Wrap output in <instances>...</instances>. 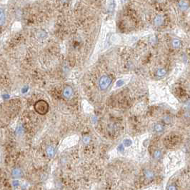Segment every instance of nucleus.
Returning <instances> with one entry per match:
<instances>
[{
    "instance_id": "obj_5",
    "label": "nucleus",
    "mask_w": 190,
    "mask_h": 190,
    "mask_svg": "<svg viewBox=\"0 0 190 190\" xmlns=\"http://www.w3.org/2000/svg\"><path fill=\"white\" fill-rule=\"evenodd\" d=\"M131 78V76H124L122 79H118L114 84V88L117 89V88H120L122 86H123L124 85H125L127 83H128V82L129 81Z\"/></svg>"
},
{
    "instance_id": "obj_10",
    "label": "nucleus",
    "mask_w": 190,
    "mask_h": 190,
    "mask_svg": "<svg viewBox=\"0 0 190 190\" xmlns=\"http://www.w3.org/2000/svg\"><path fill=\"white\" fill-rule=\"evenodd\" d=\"M47 153L49 155V157H52L54 154V148L52 146L49 147L47 148Z\"/></svg>"
},
{
    "instance_id": "obj_13",
    "label": "nucleus",
    "mask_w": 190,
    "mask_h": 190,
    "mask_svg": "<svg viewBox=\"0 0 190 190\" xmlns=\"http://www.w3.org/2000/svg\"><path fill=\"white\" fill-rule=\"evenodd\" d=\"M165 73H166V72H165L164 69H159V70L157 72V74H158L159 76H164V75L165 74Z\"/></svg>"
},
{
    "instance_id": "obj_2",
    "label": "nucleus",
    "mask_w": 190,
    "mask_h": 190,
    "mask_svg": "<svg viewBox=\"0 0 190 190\" xmlns=\"http://www.w3.org/2000/svg\"><path fill=\"white\" fill-rule=\"evenodd\" d=\"M184 164V156L180 151L169 153L164 159L165 173L167 177L171 176Z\"/></svg>"
},
{
    "instance_id": "obj_16",
    "label": "nucleus",
    "mask_w": 190,
    "mask_h": 190,
    "mask_svg": "<svg viewBox=\"0 0 190 190\" xmlns=\"http://www.w3.org/2000/svg\"><path fill=\"white\" fill-rule=\"evenodd\" d=\"M173 44H174L175 47H177V46L179 45V42L178 40H174V41L173 42Z\"/></svg>"
},
{
    "instance_id": "obj_1",
    "label": "nucleus",
    "mask_w": 190,
    "mask_h": 190,
    "mask_svg": "<svg viewBox=\"0 0 190 190\" xmlns=\"http://www.w3.org/2000/svg\"><path fill=\"white\" fill-rule=\"evenodd\" d=\"M150 99L153 102H166L171 106L177 109L178 105L177 99L169 92L168 88L161 83L154 82L149 85Z\"/></svg>"
},
{
    "instance_id": "obj_9",
    "label": "nucleus",
    "mask_w": 190,
    "mask_h": 190,
    "mask_svg": "<svg viewBox=\"0 0 190 190\" xmlns=\"http://www.w3.org/2000/svg\"><path fill=\"white\" fill-rule=\"evenodd\" d=\"M112 42L114 43V44H119L120 43L121 40H122V38L120 36H119L118 34H114L112 37Z\"/></svg>"
},
{
    "instance_id": "obj_11",
    "label": "nucleus",
    "mask_w": 190,
    "mask_h": 190,
    "mask_svg": "<svg viewBox=\"0 0 190 190\" xmlns=\"http://www.w3.org/2000/svg\"><path fill=\"white\" fill-rule=\"evenodd\" d=\"M162 21H163V19H162V17H157L156 19H155V24L157 25H160L162 24Z\"/></svg>"
},
{
    "instance_id": "obj_8",
    "label": "nucleus",
    "mask_w": 190,
    "mask_h": 190,
    "mask_svg": "<svg viewBox=\"0 0 190 190\" xmlns=\"http://www.w3.org/2000/svg\"><path fill=\"white\" fill-rule=\"evenodd\" d=\"M5 20H6V16H5L4 10L2 8H0V26L3 25L5 23Z\"/></svg>"
},
{
    "instance_id": "obj_15",
    "label": "nucleus",
    "mask_w": 190,
    "mask_h": 190,
    "mask_svg": "<svg viewBox=\"0 0 190 190\" xmlns=\"http://www.w3.org/2000/svg\"><path fill=\"white\" fill-rule=\"evenodd\" d=\"M155 129H156L157 131H158V132H160V131H162V126H161V125H159V124L157 125V126L155 127Z\"/></svg>"
},
{
    "instance_id": "obj_3",
    "label": "nucleus",
    "mask_w": 190,
    "mask_h": 190,
    "mask_svg": "<svg viewBox=\"0 0 190 190\" xmlns=\"http://www.w3.org/2000/svg\"><path fill=\"white\" fill-rule=\"evenodd\" d=\"M34 106L35 111L41 115L46 114L49 111V105L45 100H43V99L38 100L34 104Z\"/></svg>"
},
{
    "instance_id": "obj_12",
    "label": "nucleus",
    "mask_w": 190,
    "mask_h": 190,
    "mask_svg": "<svg viewBox=\"0 0 190 190\" xmlns=\"http://www.w3.org/2000/svg\"><path fill=\"white\" fill-rule=\"evenodd\" d=\"M13 174H14V176H15V177H19L21 175V172L19 171L18 169H14V171H13Z\"/></svg>"
},
{
    "instance_id": "obj_6",
    "label": "nucleus",
    "mask_w": 190,
    "mask_h": 190,
    "mask_svg": "<svg viewBox=\"0 0 190 190\" xmlns=\"http://www.w3.org/2000/svg\"><path fill=\"white\" fill-rule=\"evenodd\" d=\"M73 94H74L73 89L70 86H67L63 90V96L67 99H71L73 96Z\"/></svg>"
},
{
    "instance_id": "obj_7",
    "label": "nucleus",
    "mask_w": 190,
    "mask_h": 190,
    "mask_svg": "<svg viewBox=\"0 0 190 190\" xmlns=\"http://www.w3.org/2000/svg\"><path fill=\"white\" fill-rule=\"evenodd\" d=\"M183 67L184 66L182 64H178L177 65L176 67L174 68V72H173V75H174L175 76H178L180 73H181V72L183 71Z\"/></svg>"
},
{
    "instance_id": "obj_14",
    "label": "nucleus",
    "mask_w": 190,
    "mask_h": 190,
    "mask_svg": "<svg viewBox=\"0 0 190 190\" xmlns=\"http://www.w3.org/2000/svg\"><path fill=\"white\" fill-rule=\"evenodd\" d=\"M144 190H160V188H159V187H156V186H154V187H149V188H147V189H145Z\"/></svg>"
},
{
    "instance_id": "obj_4",
    "label": "nucleus",
    "mask_w": 190,
    "mask_h": 190,
    "mask_svg": "<svg viewBox=\"0 0 190 190\" xmlns=\"http://www.w3.org/2000/svg\"><path fill=\"white\" fill-rule=\"evenodd\" d=\"M111 84V79L107 76H102L99 82V87L102 90H105L106 89L109 84Z\"/></svg>"
}]
</instances>
